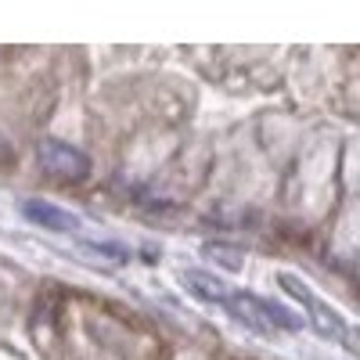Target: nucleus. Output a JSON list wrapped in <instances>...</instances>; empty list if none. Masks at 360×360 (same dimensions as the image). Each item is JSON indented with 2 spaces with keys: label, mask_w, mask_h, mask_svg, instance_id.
Returning <instances> with one entry per match:
<instances>
[{
  "label": "nucleus",
  "mask_w": 360,
  "mask_h": 360,
  "mask_svg": "<svg viewBox=\"0 0 360 360\" xmlns=\"http://www.w3.org/2000/svg\"><path fill=\"white\" fill-rule=\"evenodd\" d=\"M278 285L292 295V299H299V303H303L307 310H310V324L317 328V332L324 335V339H346L349 342V332H346V324H342V317L332 310V307H324L321 299L299 281V278H292V274H278Z\"/></svg>",
  "instance_id": "obj_1"
},
{
  "label": "nucleus",
  "mask_w": 360,
  "mask_h": 360,
  "mask_svg": "<svg viewBox=\"0 0 360 360\" xmlns=\"http://www.w3.org/2000/svg\"><path fill=\"white\" fill-rule=\"evenodd\" d=\"M40 166L62 180H86L90 176V159L86 152H79L76 144L62 141V137H44L40 141Z\"/></svg>",
  "instance_id": "obj_2"
},
{
  "label": "nucleus",
  "mask_w": 360,
  "mask_h": 360,
  "mask_svg": "<svg viewBox=\"0 0 360 360\" xmlns=\"http://www.w3.org/2000/svg\"><path fill=\"white\" fill-rule=\"evenodd\" d=\"M22 217L29 224H37L44 231H54V234H76L83 227V220L76 213H69V209L54 205V202H40V198H29L22 202Z\"/></svg>",
  "instance_id": "obj_3"
},
{
  "label": "nucleus",
  "mask_w": 360,
  "mask_h": 360,
  "mask_svg": "<svg viewBox=\"0 0 360 360\" xmlns=\"http://www.w3.org/2000/svg\"><path fill=\"white\" fill-rule=\"evenodd\" d=\"M224 310H227L238 324H245L249 332H256V335H270V332H274V328L266 324L263 299H259V295H252V292H227Z\"/></svg>",
  "instance_id": "obj_4"
},
{
  "label": "nucleus",
  "mask_w": 360,
  "mask_h": 360,
  "mask_svg": "<svg viewBox=\"0 0 360 360\" xmlns=\"http://www.w3.org/2000/svg\"><path fill=\"white\" fill-rule=\"evenodd\" d=\"M180 285H184L191 295L205 299V303H217V307H224V299L231 292L224 281H217L213 274H202V270H180Z\"/></svg>",
  "instance_id": "obj_5"
},
{
  "label": "nucleus",
  "mask_w": 360,
  "mask_h": 360,
  "mask_svg": "<svg viewBox=\"0 0 360 360\" xmlns=\"http://www.w3.org/2000/svg\"><path fill=\"white\" fill-rule=\"evenodd\" d=\"M263 314H266V324L270 328H285V332H299V328H303V317H295L288 307L270 303V299H263Z\"/></svg>",
  "instance_id": "obj_6"
},
{
  "label": "nucleus",
  "mask_w": 360,
  "mask_h": 360,
  "mask_svg": "<svg viewBox=\"0 0 360 360\" xmlns=\"http://www.w3.org/2000/svg\"><path fill=\"white\" fill-rule=\"evenodd\" d=\"M202 256L217 259L224 270H242V249H234V245H224V242H205V245H202Z\"/></svg>",
  "instance_id": "obj_7"
},
{
  "label": "nucleus",
  "mask_w": 360,
  "mask_h": 360,
  "mask_svg": "<svg viewBox=\"0 0 360 360\" xmlns=\"http://www.w3.org/2000/svg\"><path fill=\"white\" fill-rule=\"evenodd\" d=\"M86 249L98 252V256H105V259H112V263H130V249H127V245H115V242H86Z\"/></svg>",
  "instance_id": "obj_8"
}]
</instances>
